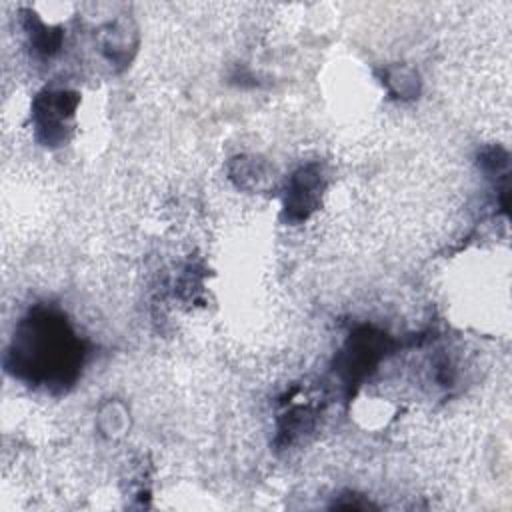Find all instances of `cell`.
<instances>
[{
    "label": "cell",
    "mask_w": 512,
    "mask_h": 512,
    "mask_svg": "<svg viewBox=\"0 0 512 512\" xmlns=\"http://www.w3.org/2000/svg\"><path fill=\"white\" fill-rule=\"evenodd\" d=\"M82 360V342L66 318L50 308H34L14 332L8 370L36 386L64 388L74 382Z\"/></svg>",
    "instance_id": "6da1fadb"
},
{
    "label": "cell",
    "mask_w": 512,
    "mask_h": 512,
    "mask_svg": "<svg viewBox=\"0 0 512 512\" xmlns=\"http://www.w3.org/2000/svg\"><path fill=\"white\" fill-rule=\"evenodd\" d=\"M322 174L318 170V166H306L300 168L290 182L288 188V198H286V210L290 212L292 218H306L316 202H318V194L322 190Z\"/></svg>",
    "instance_id": "3957f363"
},
{
    "label": "cell",
    "mask_w": 512,
    "mask_h": 512,
    "mask_svg": "<svg viewBox=\"0 0 512 512\" xmlns=\"http://www.w3.org/2000/svg\"><path fill=\"white\" fill-rule=\"evenodd\" d=\"M386 348V334L372 328H362L354 336H350L340 358V370L346 382H358L360 378H364L366 372H370L380 362Z\"/></svg>",
    "instance_id": "7a4b0ae2"
},
{
    "label": "cell",
    "mask_w": 512,
    "mask_h": 512,
    "mask_svg": "<svg viewBox=\"0 0 512 512\" xmlns=\"http://www.w3.org/2000/svg\"><path fill=\"white\" fill-rule=\"evenodd\" d=\"M76 106V96L64 94V92H48L36 100L34 118L38 130H44L48 134L46 142H52L56 138V130L62 128V122L66 116H72Z\"/></svg>",
    "instance_id": "277c9868"
}]
</instances>
